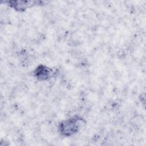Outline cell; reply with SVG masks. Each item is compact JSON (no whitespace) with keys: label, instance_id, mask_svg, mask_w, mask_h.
<instances>
[{"label":"cell","instance_id":"1","mask_svg":"<svg viewBox=\"0 0 146 146\" xmlns=\"http://www.w3.org/2000/svg\"><path fill=\"white\" fill-rule=\"evenodd\" d=\"M84 123L82 118L74 116L63 121L59 125L60 133L65 136H70L76 133Z\"/></svg>","mask_w":146,"mask_h":146},{"label":"cell","instance_id":"2","mask_svg":"<svg viewBox=\"0 0 146 146\" xmlns=\"http://www.w3.org/2000/svg\"><path fill=\"white\" fill-rule=\"evenodd\" d=\"M34 76L40 80H46L51 78L55 72L52 69L44 65H39L34 71Z\"/></svg>","mask_w":146,"mask_h":146},{"label":"cell","instance_id":"3","mask_svg":"<svg viewBox=\"0 0 146 146\" xmlns=\"http://www.w3.org/2000/svg\"><path fill=\"white\" fill-rule=\"evenodd\" d=\"M12 2H13L14 4L11 5V6L15 10H17L18 11H23L31 5L30 2L28 1H13Z\"/></svg>","mask_w":146,"mask_h":146}]
</instances>
